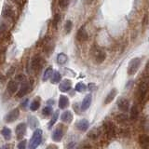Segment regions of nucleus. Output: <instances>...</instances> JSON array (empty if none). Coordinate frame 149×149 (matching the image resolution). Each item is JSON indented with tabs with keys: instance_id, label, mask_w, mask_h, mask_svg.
Returning a JSON list of instances; mask_svg holds the SVG:
<instances>
[{
	"instance_id": "9b49d317",
	"label": "nucleus",
	"mask_w": 149,
	"mask_h": 149,
	"mask_svg": "<svg viewBox=\"0 0 149 149\" xmlns=\"http://www.w3.org/2000/svg\"><path fill=\"white\" fill-rule=\"evenodd\" d=\"M72 88V82L69 79H64L62 82L60 83L59 90L62 92H67L68 91L71 90Z\"/></svg>"
},
{
	"instance_id": "cd10ccee",
	"label": "nucleus",
	"mask_w": 149,
	"mask_h": 149,
	"mask_svg": "<svg viewBox=\"0 0 149 149\" xmlns=\"http://www.w3.org/2000/svg\"><path fill=\"white\" fill-rule=\"evenodd\" d=\"M28 122H29L30 127L33 129H35L37 126V124H38V121H37V119L35 118L34 116H30L29 118H28Z\"/></svg>"
},
{
	"instance_id": "4468645a",
	"label": "nucleus",
	"mask_w": 149,
	"mask_h": 149,
	"mask_svg": "<svg viewBox=\"0 0 149 149\" xmlns=\"http://www.w3.org/2000/svg\"><path fill=\"white\" fill-rule=\"evenodd\" d=\"M91 101H92V96L91 94H88L85 96V98L83 99L82 101V104H81V110L82 111H86L88 107L91 106Z\"/></svg>"
},
{
	"instance_id": "ddd939ff",
	"label": "nucleus",
	"mask_w": 149,
	"mask_h": 149,
	"mask_svg": "<svg viewBox=\"0 0 149 149\" xmlns=\"http://www.w3.org/2000/svg\"><path fill=\"white\" fill-rule=\"evenodd\" d=\"M63 136V130L61 127H58L54 130L52 133V140L54 142H60Z\"/></svg>"
},
{
	"instance_id": "c756f323",
	"label": "nucleus",
	"mask_w": 149,
	"mask_h": 149,
	"mask_svg": "<svg viewBox=\"0 0 149 149\" xmlns=\"http://www.w3.org/2000/svg\"><path fill=\"white\" fill-rule=\"evenodd\" d=\"M73 28V22L71 21H66L65 22V24H64V30H65V33L66 34H69L70 32H71Z\"/></svg>"
},
{
	"instance_id": "6ab92c4d",
	"label": "nucleus",
	"mask_w": 149,
	"mask_h": 149,
	"mask_svg": "<svg viewBox=\"0 0 149 149\" xmlns=\"http://www.w3.org/2000/svg\"><path fill=\"white\" fill-rule=\"evenodd\" d=\"M61 119H62L63 122L70 123L73 119V115L70 111H65L62 114V116H61Z\"/></svg>"
},
{
	"instance_id": "39448f33",
	"label": "nucleus",
	"mask_w": 149,
	"mask_h": 149,
	"mask_svg": "<svg viewBox=\"0 0 149 149\" xmlns=\"http://www.w3.org/2000/svg\"><path fill=\"white\" fill-rule=\"evenodd\" d=\"M104 129L108 139H112L116 136V127L111 121L106 120L105 122H104Z\"/></svg>"
},
{
	"instance_id": "473e14b6",
	"label": "nucleus",
	"mask_w": 149,
	"mask_h": 149,
	"mask_svg": "<svg viewBox=\"0 0 149 149\" xmlns=\"http://www.w3.org/2000/svg\"><path fill=\"white\" fill-rule=\"evenodd\" d=\"M51 113H52V108H51L50 106H46L43 108V110H42V114L44 116H49L51 115Z\"/></svg>"
},
{
	"instance_id": "c9c22d12",
	"label": "nucleus",
	"mask_w": 149,
	"mask_h": 149,
	"mask_svg": "<svg viewBox=\"0 0 149 149\" xmlns=\"http://www.w3.org/2000/svg\"><path fill=\"white\" fill-rule=\"evenodd\" d=\"M59 5L60 7L65 8L68 5V0H59Z\"/></svg>"
},
{
	"instance_id": "f3484780",
	"label": "nucleus",
	"mask_w": 149,
	"mask_h": 149,
	"mask_svg": "<svg viewBox=\"0 0 149 149\" xmlns=\"http://www.w3.org/2000/svg\"><path fill=\"white\" fill-rule=\"evenodd\" d=\"M77 128L80 132H86L88 128V121L87 119H81L77 123Z\"/></svg>"
},
{
	"instance_id": "a211bd4d",
	"label": "nucleus",
	"mask_w": 149,
	"mask_h": 149,
	"mask_svg": "<svg viewBox=\"0 0 149 149\" xmlns=\"http://www.w3.org/2000/svg\"><path fill=\"white\" fill-rule=\"evenodd\" d=\"M69 105V99L64 95L60 96L59 99V108L60 109H65Z\"/></svg>"
},
{
	"instance_id": "bb28decb",
	"label": "nucleus",
	"mask_w": 149,
	"mask_h": 149,
	"mask_svg": "<svg viewBox=\"0 0 149 149\" xmlns=\"http://www.w3.org/2000/svg\"><path fill=\"white\" fill-rule=\"evenodd\" d=\"M61 79H62V76H61V74L59 72H54L52 76H51V82L53 84L59 83L61 81Z\"/></svg>"
},
{
	"instance_id": "58836bf2",
	"label": "nucleus",
	"mask_w": 149,
	"mask_h": 149,
	"mask_svg": "<svg viewBox=\"0 0 149 149\" xmlns=\"http://www.w3.org/2000/svg\"><path fill=\"white\" fill-rule=\"evenodd\" d=\"M4 80H5V77L0 73V81H4Z\"/></svg>"
},
{
	"instance_id": "37998d69",
	"label": "nucleus",
	"mask_w": 149,
	"mask_h": 149,
	"mask_svg": "<svg viewBox=\"0 0 149 149\" xmlns=\"http://www.w3.org/2000/svg\"><path fill=\"white\" fill-rule=\"evenodd\" d=\"M49 149H50V148H49Z\"/></svg>"
},
{
	"instance_id": "79ce46f5",
	"label": "nucleus",
	"mask_w": 149,
	"mask_h": 149,
	"mask_svg": "<svg viewBox=\"0 0 149 149\" xmlns=\"http://www.w3.org/2000/svg\"><path fill=\"white\" fill-rule=\"evenodd\" d=\"M0 62H1V53H0Z\"/></svg>"
},
{
	"instance_id": "0eeeda50",
	"label": "nucleus",
	"mask_w": 149,
	"mask_h": 149,
	"mask_svg": "<svg viewBox=\"0 0 149 149\" xmlns=\"http://www.w3.org/2000/svg\"><path fill=\"white\" fill-rule=\"evenodd\" d=\"M42 66V59L39 56H35L31 61V68L34 72L39 71Z\"/></svg>"
},
{
	"instance_id": "f8f14e48",
	"label": "nucleus",
	"mask_w": 149,
	"mask_h": 149,
	"mask_svg": "<svg viewBox=\"0 0 149 149\" xmlns=\"http://www.w3.org/2000/svg\"><path fill=\"white\" fill-rule=\"evenodd\" d=\"M139 144L143 149H146L149 146V136L147 134H140L139 135Z\"/></svg>"
},
{
	"instance_id": "20e7f679",
	"label": "nucleus",
	"mask_w": 149,
	"mask_h": 149,
	"mask_svg": "<svg viewBox=\"0 0 149 149\" xmlns=\"http://www.w3.org/2000/svg\"><path fill=\"white\" fill-rule=\"evenodd\" d=\"M141 62L142 60L140 58H134L130 61L128 67V74L130 76H132V74H135L137 73L140 66H141Z\"/></svg>"
},
{
	"instance_id": "72a5a7b5",
	"label": "nucleus",
	"mask_w": 149,
	"mask_h": 149,
	"mask_svg": "<svg viewBox=\"0 0 149 149\" xmlns=\"http://www.w3.org/2000/svg\"><path fill=\"white\" fill-rule=\"evenodd\" d=\"M60 21H61V16H60V14H55V16H54V18H53V22H52L54 28H57V25L59 24Z\"/></svg>"
},
{
	"instance_id": "393cba45",
	"label": "nucleus",
	"mask_w": 149,
	"mask_h": 149,
	"mask_svg": "<svg viewBox=\"0 0 149 149\" xmlns=\"http://www.w3.org/2000/svg\"><path fill=\"white\" fill-rule=\"evenodd\" d=\"M115 118L118 123H126L128 121V116L124 114H118V115H116Z\"/></svg>"
},
{
	"instance_id": "7c9ffc66",
	"label": "nucleus",
	"mask_w": 149,
	"mask_h": 149,
	"mask_svg": "<svg viewBox=\"0 0 149 149\" xmlns=\"http://www.w3.org/2000/svg\"><path fill=\"white\" fill-rule=\"evenodd\" d=\"M39 106H40V102L39 101H37V100H34L32 102V104H30V109L32 111H36L37 109L39 108Z\"/></svg>"
},
{
	"instance_id": "9d476101",
	"label": "nucleus",
	"mask_w": 149,
	"mask_h": 149,
	"mask_svg": "<svg viewBox=\"0 0 149 149\" xmlns=\"http://www.w3.org/2000/svg\"><path fill=\"white\" fill-rule=\"evenodd\" d=\"M16 135L18 139H22V137L24 136V134L26 132V124L25 123H20L17 125L16 127Z\"/></svg>"
},
{
	"instance_id": "2f4dec72",
	"label": "nucleus",
	"mask_w": 149,
	"mask_h": 149,
	"mask_svg": "<svg viewBox=\"0 0 149 149\" xmlns=\"http://www.w3.org/2000/svg\"><path fill=\"white\" fill-rule=\"evenodd\" d=\"M58 116H59V112H55V114L53 115V118H52V119H51L50 121H49V129H51V127L55 124V122L57 121V119H58Z\"/></svg>"
},
{
	"instance_id": "aec40b11",
	"label": "nucleus",
	"mask_w": 149,
	"mask_h": 149,
	"mask_svg": "<svg viewBox=\"0 0 149 149\" xmlns=\"http://www.w3.org/2000/svg\"><path fill=\"white\" fill-rule=\"evenodd\" d=\"M116 93H118L116 90V88H113V90H112V91L108 93V94H107V96H106V98H105V100H104V104H110V102L115 99V97H116Z\"/></svg>"
},
{
	"instance_id": "c85d7f7f",
	"label": "nucleus",
	"mask_w": 149,
	"mask_h": 149,
	"mask_svg": "<svg viewBox=\"0 0 149 149\" xmlns=\"http://www.w3.org/2000/svg\"><path fill=\"white\" fill-rule=\"evenodd\" d=\"M86 90H87V87H86L85 84L82 83V82H79L76 85V91L78 92H84Z\"/></svg>"
},
{
	"instance_id": "4c0bfd02",
	"label": "nucleus",
	"mask_w": 149,
	"mask_h": 149,
	"mask_svg": "<svg viewBox=\"0 0 149 149\" xmlns=\"http://www.w3.org/2000/svg\"><path fill=\"white\" fill-rule=\"evenodd\" d=\"M74 144H76L74 143H69V144H68V148H67V149H73V148H74Z\"/></svg>"
},
{
	"instance_id": "7ed1b4c3",
	"label": "nucleus",
	"mask_w": 149,
	"mask_h": 149,
	"mask_svg": "<svg viewBox=\"0 0 149 149\" xmlns=\"http://www.w3.org/2000/svg\"><path fill=\"white\" fill-rule=\"evenodd\" d=\"M148 91V81L147 79H144L140 83L138 88V100L139 102H143L146 98Z\"/></svg>"
},
{
	"instance_id": "a878e982",
	"label": "nucleus",
	"mask_w": 149,
	"mask_h": 149,
	"mask_svg": "<svg viewBox=\"0 0 149 149\" xmlns=\"http://www.w3.org/2000/svg\"><path fill=\"white\" fill-rule=\"evenodd\" d=\"M1 133L3 135V137L6 140H9L11 138V130H10V129H8L7 127H5V128L2 129Z\"/></svg>"
},
{
	"instance_id": "412c9836",
	"label": "nucleus",
	"mask_w": 149,
	"mask_h": 149,
	"mask_svg": "<svg viewBox=\"0 0 149 149\" xmlns=\"http://www.w3.org/2000/svg\"><path fill=\"white\" fill-rule=\"evenodd\" d=\"M101 134V132L99 129L97 128H93L92 130H91L90 132L88 133V137L91 138V139H97L98 137L100 136Z\"/></svg>"
},
{
	"instance_id": "5701e85b",
	"label": "nucleus",
	"mask_w": 149,
	"mask_h": 149,
	"mask_svg": "<svg viewBox=\"0 0 149 149\" xmlns=\"http://www.w3.org/2000/svg\"><path fill=\"white\" fill-rule=\"evenodd\" d=\"M67 60H68L67 56L64 53H59L57 56V63L61 65H63V64L66 63Z\"/></svg>"
},
{
	"instance_id": "6e6552de",
	"label": "nucleus",
	"mask_w": 149,
	"mask_h": 149,
	"mask_svg": "<svg viewBox=\"0 0 149 149\" xmlns=\"http://www.w3.org/2000/svg\"><path fill=\"white\" fill-rule=\"evenodd\" d=\"M31 90V84L30 82H26L24 81L22 84V86H21V88H20V91H18L17 93V96L19 98H22L23 96H25L28 92H29V91Z\"/></svg>"
},
{
	"instance_id": "dca6fc26",
	"label": "nucleus",
	"mask_w": 149,
	"mask_h": 149,
	"mask_svg": "<svg viewBox=\"0 0 149 149\" xmlns=\"http://www.w3.org/2000/svg\"><path fill=\"white\" fill-rule=\"evenodd\" d=\"M19 87V82L17 80H10L8 84V91L10 94H14L18 91Z\"/></svg>"
},
{
	"instance_id": "423d86ee",
	"label": "nucleus",
	"mask_w": 149,
	"mask_h": 149,
	"mask_svg": "<svg viewBox=\"0 0 149 149\" xmlns=\"http://www.w3.org/2000/svg\"><path fill=\"white\" fill-rule=\"evenodd\" d=\"M19 116H20V110H19V108H15L6 115V116H5V121L8 123L14 122V121L19 118Z\"/></svg>"
},
{
	"instance_id": "1a4fd4ad",
	"label": "nucleus",
	"mask_w": 149,
	"mask_h": 149,
	"mask_svg": "<svg viewBox=\"0 0 149 149\" xmlns=\"http://www.w3.org/2000/svg\"><path fill=\"white\" fill-rule=\"evenodd\" d=\"M118 109L121 111H128L130 107V102L127 98H124V97L119 98L118 101Z\"/></svg>"
},
{
	"instance_id": "f03ea898",
	"label": "nucleus",
	"mask_w": 149,
	"mask_h": 149,
	"mask_svg": "<svg viewBox=\"0 0 149 149\" xmlns=\"http://www.w3.org/2000/svg\"><path fill=\"white\" fill-rule=\"evenodd\" d=\"M92 57L94 59V61L97 63H102L106 59V53L104 50H102V49L98 48V47H95L93 48L92 51H91Z\"/></svg>"
},
{
	"instance_id": "ea45409f",
	"label": "nucleus",
	"mask_w": 149,
	"mask_h": 149,
	"mask_svg": "<svg viewBox=\"0 0 149 149\" xmlns=\"http://www.w3.org/2000/svg\"><path fill=\"white\" fill-rule=\"evenodd\" d=\"M85 1H86L87 4H92L93 2L95 1V0H85Z\"/></svg>"
},
{
	"instance_id": "f704fd0d",
	"label": "nucleus",
	"mask_w": 149,
	"mask_h": 149,
	"mask_svg": "<svg viewBox=\"0 0 149 149\" xmlns=\"http://www.w3.org/2000/svg\"><path fill=\"white\" fill-rule=\"evenodd\" d=\"M18 148L19 149H25L26 148V141L25 140H22V141H21L18 143Z\"/></svg>"
},
{
	"instance_id": "2eb2a0df",
	"label": "nucleus",
	"mask_w": 149,
	"mask_h": 149,
	"mask_svg": "<svg viewBox=\"0 0 149 149\" xmlns=\"http://www.w3.org/2000/svg\"><path fill=\"white\" fill-rule=\"evenodd\" d=\"M88 38V33L86 32V30L84 29V27H81L80 29L77 31V39L78 41H87Z\"/></svg>"
},
{
	"instance_id": "a19ab883",
	"label": "nucleus",
	"mask_w": 149,
	"mask_h": 149,
	"mask_svg": "<svg viewBox=\"0 0 149 149\" xmlns=\"http://www.w3.org/2000/svg\"><path fill=\"white\" fill-rule=\"evenodd\" d=\"M3 149H10V148H9V146H4Z\"/></svg>"
},
{
	"instance_id": "b1692460",
	"label": "nucleus",
	"mask_w": 149,
	"mask_h": 149,
	"mask_svg": "<svg viewBox=\"0 0 149 149\" xmlns=\"http://www.w3.org/2000/svg\"><path fill=\"white\" fill-rule=\"evenodd\" d=\"M52 72H53V69L52 67H48L44 72V74H43V80L44 81H47L49 80V79L52 76Z\"/></svg>"
},
{
	"instance_id": "4be33fe9",
	"label": "nucleus",
	"mask_w": 149,
	"mask_h": 149,
	"mask_svg": "<svg viewBox=\"0 0 149 149\" xmlns=\"http://www.w3.org/2000/svg\"><path fill=\"white\" fill-rule=\"evenodd\" d=\"M139 116V109L137 105H133L130 109V119L132 120H136Z\"/></svg>"
},
{
	"instance_id": "f257e3e1",
	"label": "nucleus",
	"mask_w": 149,
	"mask_h": 149,
	"mask_svg": "<svg viewBox=\"0 0 149 149\" xmlns=\"http://www.w3.org/2000/svg\"><path fill=\"white\" fill-rule=\"evenodd\" d=\"M42 130L40 129H36L34 133H33L32 139L30 141V144H29V149H36L37 146L41 143L42 141Z\"/></svg>"
},
{
	"instance_id": "e433bc0d",
	"label": "nucleus",
	"mask_w": 149,
	"mask_h": 149,
	"mask_svg": "<svg viewBox=\"0 0 149 149\" xmlns=\"http://www.w3.org/2000/svg\"><path fill=\"white\" fill-rule=\"evenodd\" d=\"M78 149H91V146H88V144H84V146H81Z\"/></svg>"
}]
</instances>
